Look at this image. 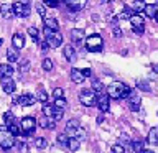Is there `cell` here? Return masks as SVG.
Returning <instances> with one entry per match:
<instances>
[{
  "label": "cell",
  "instance_id": "cell-1",
  "mask_svg": "<svg viewBox=\"0 0 158 153\" xmlns=\"http://www.w3.org/2000/svg\"><path fill=\"white\" fill-rule=\"evenodd\" d=\"M130 91H132V89L128 87V86H125L123 82L114 81V82H110L107 86L106 94H107L109 97H112V99H125V97H128Z\"/></svg>",
  "mask_w": 158,
  "mask_h": 153
},
{
  "label": "cell",
  "instance_id": "cell-2",
  "mask_svg": "<svg viewBox=\"0 0 158 153\" xmlns=\"http://www.w3.org/2000/svg\"><path fill=\"white\" fill-rule=\"evenodd\" d=\"M0 147L3 150H10L15 147V137L10 133L7 125H0Z\"/></svg>",
  "mask_w": 158,
  "mask_h": 153
},
{
  "label": "cell",
  "instance_id": "cell-3",
  "mask_svg": "<svg viewBox=\"0 0 158 153\" xmlns=\"http://www.w3.org/2000/svg\"><path fill=\"white\" fill-rule=\"evenodd\" d=\"M43 33H44V39H46V43L49 44V48L61 46L63 36H61V33H59V31H53V30H49L48 27H44Z\"/></svg>",
  "mask_w": 158,
  "mask_h": 153
},
{
  "label": "cell",
  "instance_id": "cell-4",
  "mask_svg": "<svg viewBox=\"0 0 158 153\" xmlns=\"http://www.w3.org/2000/svg\"><path fill=\"white\" fill-rule=\"evenodd\" d=\"M86 39V48H87V51H92V53H99V51H102V38H101V35H97V33H94V35H89L87 38H84Z\"/></svg>",
  "mask_w": 158,
  "mask_h": 153
},
{
  "label": "cell",
  "instance_id": "cell-5",
  "mask_svg": "<svg viewBox=\"0 0 158 153\" xmlns=\"http://www.w3.org/2000/svg\"><path fill=\"white\" fill-rule=\"evenodd\" d=\"M79 101H81V104L86 107L96 105V92H94L92 89H82V91L79 92Z\"/></svg>",
  "mask_w": 158,
  "mask_h": 153
},
{
  "label": "cell",
  "instance_id": "cell-6",
  "mask_svg": "<svg viewBox=\"0 0 158 153\" xmlns=\"http://www.w3.org/2000/svg\"><path fill=\"white\" fill-rule=\"evenodd\" d=\"M128 20H130V23H132V30L137 35H142L145 31V22H143V17L140 13H133Z\"/></svg>",
  "mask_w": 158,
  "mask_h": 153
},
{
  "label": "cell",
  "instance_id": "cell-7",
  "mask_svg": "<svg viewBox=\"0 0 158 153\" xmlns=\"http://www.w3.org/2000/svg\"><path fill=\"white\" fill-rule=\"evenodd\" d=\"M96 105L101 109V112H107L110 107V97L106 92H96Z\"/></svg>",
  "mask_w": 158,
  "mask_h": 153
},
{
  "label": "cell",
  "instance_id": "cell-8",
  "mask_svg": "<svg viewBox=\"0 0 158 153\" xmlns=\"http://www.w3.org/2000/svg\"><path fill=\"white\" fill-rule=\"evenodd\" d=\"M20 128H22V132L25 135H30V133L35 132V128H36V120H35L33 117H23L22 122H20Z\"/></svg>",
  "mask_w": 158,
  "mask_h": 153
},
{
  "label": "cell",
  "instance_id": "cell-9",
  "mask_svg": "<svg viewBox=\"0 0 158 153\" xmlns=\"http://www.w3.org/2000/svg\"><path fill=\"white\" fill-rule=\"evenodd\" d=\"M12 10H13V15L17 17H22V18H27L30 15V7L28 3H22V2H15L12 5Z\"/></svg>",
  "mask_w": 158,
  "mask_h": 153
},
{
  "label": "cell",
  "instance_id": "cell-10",
  "mask_svg": "<svg viewBox=\"0 0 158 153\" xmlns=\"http://www.w3.org/2000/svg\"><path fill=\"white\" fill-rule=\"evenodd\" d=\"M140 105H142L140 96H138L135 91H130V94H128V107H130V110L132 112H138L140 110Z\"/></svg>",
  "mask_w": 158,
  "mask_h": 153
},
{
  "label": "cell",
  "instance_id": "cell-11",
  "mask_svg": "<svg viewBox=\"0 0 158 153\" xmlns=\"http://www.w3.org/2000/svg\"><path fill=\"white\" fill-rule=\"evenodd\" d=\"M0 81H2V87H3V91L7 92V94H13L15 92V81H13V77L12 76H5V77H0Z\"/></svg>",
  "mask_w": 158,
  "mask_h": 153
},
{
  "label": "cell",
  "instance_id": "cell-12",
  "mask_svg": "<svg viewBox=\"0 0 158 153\" xmlns=\"http://www.w3.org/2000/svg\"><path fill=\"white\" fill-rule=\"evenodd\" d=\"M35 102H36V97H33L31 94H22V96H18V99H17V104L18 105H23V107L33 105Z\"/></svg>",
  "mask_w": 158,
  "mask_h": 153
},
{
  "label": "cell",
  "instance_id": "cell-13",
  "mask_svg": "<svg viewBox=\"0 0 158 153\" xmlns=\"http://www.w3.org/2000/svg\"><path fill=\"white\" fill-rule=\"evenodd\" d=\"M63 2L66 3L73 12H79V10H82L84 7H86L87 0H63Z\"/></svg>",
  "mask_w": 158,
  "mask_h": 153
},
{
  "label": "cell",
  "instance_id": "cell-14",
  "mask_svg": "<svg viewBox=\"0 0 158 153\" xmlns=\"http://www.w3.org/2000/svg\"><path fill=\"white\" fill-rule=\"evenodd\" d=\"M84 38H86V35H84V30L82 28H74L71 30V39L76 44H81L84 41Z\"/></svg>",
  "mask_w": 158,
  "mask_h": 153
},
{
  "label": "cell",
  "instance_id": "cell-15",
  "mask_svg": "<svg viewBox=\"0 0 158 153\" xmlns=\"http://www.w3.org/2000/svg\"><path fill=\"white\" fill-rule=\"evenodd\" d=\"M63 54H64V58H66L68 61H71V63H74V61H76V58H77L76 49H74V48L71 46V44H66V46H64Z\"/></svg>",
  "mask_w": 158,
  "mask_h": 153
},
{
  "label": "cell",
  "instance_id": "cell-16",
  "mask_svg": "<svg viewBox=\"0 0 158 153\" xmlns=\"http://www.w3.org/2000/svg\"><path fill=\"white\" fill-rule=\"evenodd\" d=\"M12 44H13L15 49H22L25 46V36L22 33H15L12 36Z\"/></svg>",
  "mask_w": 158,
  "mask_h": 153
},
{
  "label": "cell",
  "instance_id": "cell-17",
  "mask_svg": "<svg viewBox=\"0 0 158 153\" xmlns=\"http://www.w3.org/2000/svg\"><path fill=\"white\" fill-rule=\"evenodd\" d=\"M0 13H2V17L7 18V20H10V18L15 17V15H13V10H12V5H8V3H2V5H0Z\"/></svg>",
  "mask_w": 158,
  "mask_h": 153
},
{
  "label": "cell",
  "instance_id": "cell-18",
  "mask_svg": "<svg viewBox=\"0 0 158 153\" xmlns=\"http://www.w3.org/2000/svg\"><path fill=\"white\" fill-rule=\"evenodd\" d=\"M40 127L41 128H53L56 127V120L54 118H51V117H41L40 118Z\"/></svg>",
  "mask_w": 158,
  "mask_h": 153
},
{
  "label": "cell",
  "instance_id": "cell-19",
  "mask_svg": "<svg viewBox=\"0 0 158 153\" xmlns=\"http://www.w3.org/2000/svg\"><path fill=\"white\" fill-rule=\"evenodd\" d=\"M77 127H79V120H76V118L68 120V122H66V135H71V137H73Z\"/></svg>",
  "mask_w": 158,
  "mask_h": 153
},
{
  "label": "cell",
  "instance_id": "cell-20",
  "mask_svg": "<svg viewBox=\"0 0 158 153\" xmlns=\"http://www.w3.org/2000/svg\"><path fill=\"white\" fill-rule=\"evenodd\" d=\"M147 142L152 145H158V127H153L147 135Z\"/></svg>",
  "mask_w": 158,
  "mask_h": 153
},
{
  "label": "cell",
  "instance_id": "cell-21",
  "mask_svg": "<svg viewBox=\"0 0 158 153\" xmlns=\"http://www.w3.org/2000/svg\"><path fill=\"white\" fill-rule=\"evenodd\" d=\"M71 81L73 82H76V84H81L84 82V76H82V72L79 71V69H71Z\"/></svg>",
  "mask_w": 158,
  "mask_h": 153
},
{
  "label": "cell",
  "instance_id": "cell-22",
  "mask_svg": "<svg viewBox=\"0 0 158 153\" xmlns=\"http://www.w3.org/2000/svg\"><path fill=\"white\" fill-rule=\"evenodd\" d=\"M143 12H145V15L148 18H155L156 15V5L153 3H145V8H143Z\"/></svg>",
  "mask_w": 158,
  "mask_h": 153
},
{
  "label": "cell",
  "instance_id": "cell-23",
  "mask_svg": "<svg viewBox=\"0 0 158 153\" xmlns=\"http://www.w3.org/2000/svg\"><path fill=\"white\" fill-rule=\"evenodd\" d=\"M12 74H13V68L10 64H0V77L12 76Z\"/></svg>",
  "mask_w": 158,
  "mask_h": 153
},
{
  "label": "cell",
  "instance_id": "cell-24",
  "mask_svg": "<svg viewBox=\"0 0 158 153\" xmlns=\"http://www.w3.org/2000/svg\"><path fill=\"white\" fill-rule=\"evenodd\" d=\"M79 145H81V142L77 140V138H74V137H69V140H68V148L71 151H77L79 150Z\"/></svg>",
  "mask_w": 158,
  "mask_h": 153
},
{
  "label": "cell",
  "instance_id": "cell-25",
  "mask_svg": "<svg viewBox=\"0 0 158 153\" xmlns=\"http://www.w3.org/2000/svg\"><path fill=\"white\" fill-rule=\"evenodd\" d=\"M7 58H8V61L10 63H17L18 61V58H20V54H18V49H15L13 46L7 51Z\"/></svg>",
  "mask_w": 158,
  "mask_h": 153
},
{
  "label": "cell",
  "instance_id": "cell-26",
  "mask_svg": "<svg viewBox=\"0 0 158 153\" xmlns=\"http://www.w3.org/2000/svg\"><path fill=\"white\" fill-rule=\"evenodd\" d=\"M44 27H48L49 30H53V31H58L59 25H58L56 18H44Z\"/></svg>",
  "mask_w": 158,
  "mask_h": 153
},
{
  "label": "cell",
  "instance_id": "cell-27",
  "mask_svg": "<svg viewBox=\"0 0 158 153\" xmlns=\"http://www.w3.org/2000/svg\"><path fill=\"white\" fill-rule=\"evenodd\" d=\"M130 8L133 10V13H140V12H143V8H145V0H135V2L132 3Z\"/></svg>",
  "mask_w": 158,
  "mask_h": 153
},
{
  "label": "cell",
  "instance_id": "cell-28",
  "mask_svg": "<svg viewBox=\"0 0 158 153\" xmlns=\"http://www.w3.org/2000/svg\"><path fill=\"white\" fill-rule=\"evenodd\" d=\"M133 15V10L130 8V7H123V10L120 13L117 15V18H120V20H128Z\"/></svg>",
  "mask_w": 158,
  "mask_h": 153
},
{
  "label": "cell",
  "instance_id": "cell-29",
  "mask_svg": "<svg viewBox=\"0 0 158 153\" xmlns=\"http://www.w3.org/2000/svg\"><path fill=\"white\" fill-rule=\"evenodd\" d=\"M8 130H10V133H12L13 137H17V135H20V132H22V128H20V125L18 123H15V122H12V123H8Z\"/></svg>",
  "mask_w": 158,
  "mask_h": 153
},
{
  "label": "cell",
  "instance_id": "cell-30",
  "mask_svg": "<svg viewBox=\"0 0 158 153\" xmlns=\"http://www.w3.org/2000/svg\"><path fill=\"white\" fill-rule=\"evenodd\" d=\"M27 31H28V35L31 36V39H33L35 43H38V41H40V31H38V30L35 28V27H30Z\"/></svg>",
  "mask_w": 158,
  "mask_h": 153
},
{
  "label": "cell",
  "instance_id": "cell-31",
  "mask_svg": "<svg viewBox=\"0 0 158 153\" xmlns=\"http://www.w3.org/2000/svg\"><path fill=\"white\" fill-rule=\"evenodd\" d=\"M73 137H74V138H77L79 142H82L84 138H86V130H84V128L79 125V127L76 128V132H74V135H73Z\"/></svg>",
  "mask_w": 158,
  "mask_h": 153
},
{
  "label": "cell",
  "instance_id": "cell-32",
  "mask_svg": "<svg viewBox=\"0 0 158 153\" xmlns=\"http://www.w3.org/2000/svg\"><path fill=\"white\" fill-rule=\"evenodd\" d=\"M92 91L94 92H102L104 91V84L99 79H92Z\"/></svg>",
  "mask_w": 158,
  "mask_h": 153
},
{
  "label": "cell",
  "instance_id": "cell-33",
  "mask_svg": "<svg viewBox=\"0 0 158 153\" xmlns=\"http://www.w3.org/2000/svg\"><path fill=\"white\" fill-rule=\"evenodd\" d=\"M35 145H36V148H40V150H43V148H46V147H48V142H46V138L38 137L36 140H35Z\"/></svg>",
  "mask_w": 158,
  "mask_h": 153
},
{
  "label": "cell",
  "instance_id": "cell-34",
  "mask_svg": "<svg viewBox=\"0 0 158 153\" xmlns=\"http://www.w3.org/2000/svg\"><path fill=\"white\" fill-rule=\"evenodd\" d=\"M53 110H54V105H49V104H44V105H43L44 117H51L53 118Z\"/></svg>",
  "mask_w": 158,
  "mask_h": 153
},
{
  "label": "cell",
  "instance_id": "cell-35",
  "mask_svg": "<svg viewBox=\"0 0 158 153\" xmlns=\"http://www.w3.org/2000/svg\"><path fill=\"white\" fill-rule=\"evenodd\" d=\"M56 140H58V143H59L61 147H66V145H68V140H69V135H66V133H59Z\"/></svg>",
  "mask_w": 158,
  "mask_h": 153
},
{
  "label": "cell",
  "instance_id": "cell-36",
  "mask_svg": "<svg viewBox=\"0 0 158 153\" xmlns=\"http://www.w3.org/2000/svg\"><path fill=\"white\" fill-rule=\"evenodd\" d=\"M68 105V102H66V99L61 97V99H54V107H58V109H66Z\"/></svg>",
  "mask_w": 158,
  "mask_h": 153
},
{
  "label": "cell",
  "instance_id": "cell-37",
  "mask_svg": "<svg viewBox=\"0 0 158 153\" xmlns=\"http://www.w3.org/2000/svg\"><path fill=\"white\" fill-rule=\"evenodd\" d=\"M36 99L40 102H46L48 101V94L43 91V89H38V92H36Z\"/></svg>",
  "mask_w": 158,
  "mask_h": 153
},
{
  "label": "cell",
  "instance_id": "cell-38",
  "mask_svg": "<svg viewBox=\"0 0 158 153\" xmlns=\"http://www.w3.org/2000/svg\"><path fill=\"white\" fill-rule=\"evenodd\" d=\"M63 112H64V109L54 107V110H53V118H54V120H61V118H63Z\"/></svg>",
  "mask_w": 158,
  "mask_h": 153
},
{
  "label": "cell",
  "instance_id": "cell-39",
  "mask_svg": "<svg viewBox=\"0 0 158 153\" xmlns=\"http://www.w3.org/2000/svg\"><path fill=\"white\" fill-rule=\"evenodd\" d=\"M35 10H36V12H38V15H40V17H43L44 18V15H46V10H44V5L43 3H36V5H35Z\"/></svg>",
  "mask_w": 158,
  "mask_h": 153
},
{
  "label": "cell",
  "instance_id": "cell-40",
  "mask_svg": "<svg viewBox=\"0 0 158 153\" xmlns=\"http://www.w3.org/2000/svg\"><path fill=\"white\" fill-rule=\"evenodd\" d=\"M28 69H30V61L28 59H23V61L20 63V72L23 74V72H27Z\"/></svg>",
  "mask_w": 158,
  "mask_h": 153
},
{
  "label": "cell",
  "instance_id": "cell-41",
  "mask_svg": "<svg viewBox=\"0 0 158 153\" xmlns=\"http://www.w3.org/2000/svg\"><path fill=\"white\" fill-rule=\"evenodd\" d=\"M137 86H138V89H142V91H147V92H150V91H152L147 81H137Z\"/></svg>",
  "mask_w": 158,
  "mask_h": 153
},
{
  "label": "cell",
  "instance_id": "cell-42",
  "mask_svg": "<svg viewBox=\"0 0 158 153\" xmlns=\"http://www.w3.org/2000/svg\"><path fill=\"white\" fill-rule=\"evenodd\" d=\"M43 69H44V71H51V69H53V61H51V59H43Z\"/></svg>",
  "mask_w": 158,
  "mask_h": 153
},
{
  "label": "cell",
  "instance_id": "cell-43",
  "mask_svg": "<svg viewBox=\"0 0 158 153\" xmlns=\"http://www.w3.org/2000/svg\"><path fill=\"white\" fill-rule=\"evenodd\" d=\"M53 97H54V99H61V97H64V89L56 87V89L53 91Z\"/></svg>",
  "mask_w": 158,
  "mask_h": 153
},
{
  "label": "cell",
  "instance_id": "cell-44",
  "mask_svg": "<svg viewBox=\"0 0 158 153\" xmlns=\"http://www.w3.org/2000/svg\"><path fill=\"white\" fill-rule=\"evenodd\" d=\"M40 44V48H41V53H48V49H49V44L46 43V39H40L38 41Z\"/></svg>",
  "mask_w": 158,
  "mask_h": 153
},
{
  "label": "cell",
  "instance_id": "cell-45",
  "mask_svg": "<svg viewBox=\"0 0 158 153\" xmlns=\"http://www.w3.org/2000/svg\"><path fill=\"white\" fill-rule=\"evenodd\" d=\"M3 120L7 122V125H8V123H12V122H15L13 114H12V112H5V114H3Z\"/></svg>",
  "mask_w": 158,
  "mask_h": 153
},
{
  "label": "cell",
  "instance_id": "cell-46",
  "mask_svg": "<svg viewBox=\"0 0 158 153\" xmlns=\"http://www.w3.org/2000/svg\"><path fill=\"white\" fill-rule=\"evenodd\" d=\"M130 147L133 148V151H137V153H140V151L143 150V143H142V142H133Z\"/></svg>",
  "mask_w": 158,
  "mask_h": 153
},
{
  "label": "cell",
  "instance_id": "cell-47",
  "mask_svg": "<svg viewBox=\"0 0 158 153\" xmlns=\"http://www.w3.org/2000/svg\"><path fill=\"white\" fill-rule=\"evenodd\" d=\"M112 153H125V147H122L120 143H117V145L112 147Z\"/></svg>",
  "mask_w": 158,
  "mask_h": 153
},
{
  "label": "cell",
  "instance_id": "cell-48",
  "mask_svg": "<svg viewBox=\"0 0 158 153\" xmlns=\"http://www.w3.org/2000/svg\"><path fill=\"white\" fill-rule=\"evenodd\" d=\"M43 3L48 5V7H51V8H54V7H58L59 0H43Z\"/></svg>",
  "mask_w": 158,
  "mask_h": 153
},
{
  "label": "cell",
  "instance_id": "cell-49",
  "mask_svg": "<svg viewBox=\"0 0 158 153\" xmlns=\"http://www.w3.org/2000/svg\"><path fill=\"white\" fill-rule=\"evenodd\" d=\"M112 33H114V36H115V38H120V36H122V31H120V28H118V27H115V25L112 27Z\"/></svg>",
  "mask_w": 158,
  "mask_h": 153
},
{
  "label": "cell",
  "instance_id": "cell-50",
  "mask_svg": "<svg viewBox=\"0 0 158 153\" xmlns=\"http://www.w3.org/2000/svg\"><path fill=\"white\" fill-rule=\"evenodd\" d=\"M81 72H82V76H84V77H89V76H91V69H82Z\"/></svg>",
  "mask_w": 158,
  "mask_h": 153
},
{
  "label": "cell",
  "instance_id": "cell-51",
  "mask_svg": "<svg viewBox=\"0 0 158 153\" xmlns=\"http://www.w3.org/2000/svg\"><path fill=\"white\" fill-rule=\"evenodd\" d=\"M102 122H104V112L97 115V123H102Z\"/></svg>",
  "mask_w": 158,
  "mask_h": 153
},
{
  "label": "cell",
  "instance_id": "cell-52",
  "mask_svg": "<svg viewBox=\"0 0 158 153\" xmlns=\"http://www.w3.org/2000/svg\"><path fill=\"white\" fill-rule=\"evenodd\" d=\"M152 69H153V72L158 74V64H152Z\"/></svg>",
  "mask_w": 158,
  "mask_h": 153
},
{
  "label": "cell",
  "instance_id": "cell-53",
  "mask_svg": "<svg viewBox=\"0 0 158 153\" xmlns=\"http://www.w3.org/2000/svg\"><path fill=\"white\" fill-rule=\"evenodd\" d=\"M140 153H153V151H152V150H145V148H143V150H142Z\"/></svg>",
  "mask_w": 158,
  "mask_h": 153
},
{
  "label": "cell",
  "instance_id": "cell-54",
  "mask_svg": "<svg viewBox=\"0 0 158 153\" xmlns=\"http://www.w3.org/2000/svg\"><path fill=\"white\" fill-rule=\"evenodd\" d=\"M155 20H156V22H158V10H156V15H155Z\"/></svg>",
  "mask_w": 158,
  "mask_h": 153
},
{
  "label": "cell",
  "instance_id": "cell-55",
  "mask_svg": "<svg viewBox=\"0 0 158 153\" xmlns=\"http://www.w3.org/2000/svg\"><path fill=\"white\" fill-rule=\"evenodd\" d=\"M30 2V0H22V3H28Z\"/></svg>",
  "mask_w": 158,
  "mask_h": 153
},
{
  "label": "cell",
  "instance_id": "cell-56",
  "mask_svg": "<svg viewBox=\"0 0 158 153\" xmlns=\"http://www.w3.org/2000/svg\"><path fill=\"white\" fill-rule=\"evenodd\" d=\"M2 44H3V39H2V38H0V46H2Z\"/></svg>",
  "mask_w": 158,
  "mask_h": 153
}]
</instances>
